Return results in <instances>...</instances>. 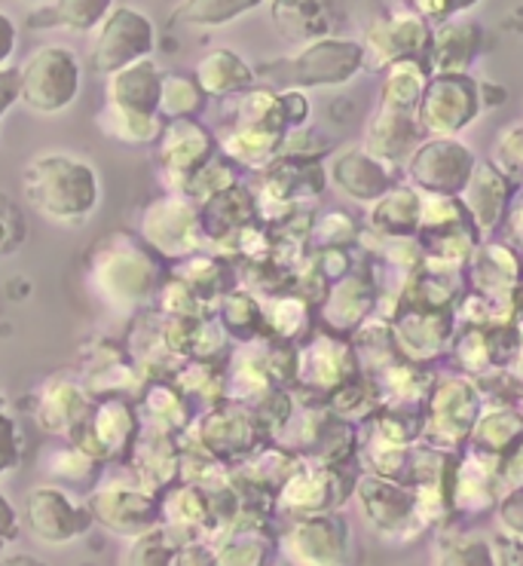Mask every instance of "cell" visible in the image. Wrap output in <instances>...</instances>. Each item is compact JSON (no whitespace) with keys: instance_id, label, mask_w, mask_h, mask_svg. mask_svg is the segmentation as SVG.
Instances as JSON below:
<instances>
[{"instance_id":"36","label":"cell","mask_w":523,"mask_h":566,"mask_svg":"<svg viewBox=\"0 0 523 566\" xmlns=\"http://www.w3.org/2000/svg\"><path fill=\"white\" fill-rule=\"evenodd\" d=\"M285 135L258 133V129H227L221 135V150L233 159L236 166H249V169H266L279 159Z\"/></svg>"},{"instance_id":"16","label":"cell","mask_w":523,"mask_h":566,"mask_svg":"<svg viewBox=\"0 0 523 566\" xmlns=\"http://www.w3.org/2000/svg\"><path fill=\"white\" fill-rule=\"evenodd\" d=\"M215 135L199 119H175L159 135V166L166 181H175V193H184L187 181L215 159Z\"/></svg>"},{"instance_id":"18","label":"cell","mask_w":523,"mask_h":566,"mask_svg":"<svg viewBox=\"0 0 523 566\" xmlns=\"http://www.w3.org/2000/svg\"><path fill=\"white\" fill-rule=\"evenodd\" d=\"M453 325H457V310H407L393 322L395 346L405 361L410 365H426L432 358L444 356L453 346Z\"/></svg>"},{"instance_id":"58","label":"cell","mask_w":523,"mask_h":566,"mask_svg":"<svg viewBox=\"0 0 523 566\" xmlns=\"http://www.w3.org/2000/svg\"><path fill=\"white\" fill-rule=\"evenodd\" d=\"M0 306H3V297H0Z\"/></svg>"},{"instance_id":"31","label":"cell","mask_w":523,"mask_h":566,"mask_svg":"<svg viewBox=\"0 0 523 566\" xmlns=\"http://www.w3.org/2000/svg\"><path fill=\"white\" fill-rule=\"evenodd\" d=\"M138 420L123 401H107L90 417V457L95 460H119L135 441Z\"/></svg>"},{"instance_id":"49","label":"cell","mask_w":523,"mask_h":566,"mask_svg":"<svg viewBox=\"0 0 523 566\" xmlns=\"http://www.w3.org/2000/svg\"><path fill=\"white\" fill-rule=\"evenodd\" d=\"M171 566H221V557L202 542H187L175 552V564Z\"/></svg>"},{"instance_id":"15","label":"cell","mask_w":523,"mask_h":566,"mask_svg":"<svg viewBox=\"0 0 523 566\" xmlns=\"http://www.w3.org/2000/svg\"><path fill=\"white\" fill-rule=\"evenodd\" d=\"M466 276H469L471 294H478L502 310H514V297L523 289V261L517 249H511L509 242L487 239L471 254Z\"/></svg>"},{"instance_id":"22","label":"cell","mask_w":523,"mask_h":566,"mask_svg":"<svg viewBox=\"0 0 523 566\" xmlns=\"http://www.w3.org/2000/svg\"><path fill=\"white\" fill-rule=\"evenodd\" d=\"M270 22H273L275 34L291 43L294 50L318 43L327 38H341L337 31L343 25V10L337 3H291V0H279L270 3Z\"/></svg>"},{"instance_id":"4","label":"cell","mask_w":523,"mask_h":566,"mask_svg":"<svg viewBox=\"0 0 523 566\" xmlns=\"http://www.w3.org/2000/svg\"><path fill=\"white\" fill-rule=\"evenodd\" d=\"M22 105L34 117H59L74 105L83 90V65L80 55L62 43L38 46L19 65Z\"/></svg>"},{"instance_id":"19","label":"cell","mask_w":523,"mask_h":566,"mask_svg":"<svg viewBox=\"0 0 523 566\" xmlns=\"http://www.w3.org/2000/svg\"><path fill=\"white\" fill-rule=\"evenodd\" d=\"M484 43V28L474 19H450L444 25L432 28L429 50L422 65L429 71V77H457L469 74V67L478 62Z\"/></svg>"},{"instance_id":"51","label":"cell","mask_w":523,"mask_h":566,"mask_svg":"<svg viewBox=\"0 0 523 566\" xmlns=\"http://www.w3.org/2000/svg\"><path fill=\"white\" fill-rule=\"evenodd\" d=\"M499 484H502V493L505 490H517L523 488V444L511 457H505V460L499 462Z\"/></svg>"},{"instance_id":"53","label":"cell","mask_w":523,"mask_h":566,"mask_svg":"<svg viewBox=\"0 0 523 566\" xmlns=\"http://www.w3.org/2000/svg\"><path fill=\"white\" fill-rule=\"evenodd\" d=\"M282 105H285L289 133L291 129H303L306 119H310V98L303 93H282Z\"/></svg>"},{"instance_id":"32","label":"cell","mask_w":523,"mask_h":566,"mask_svg":"<svg viewBox=\"0 0 523 566\" xmlns=\"http://www.w3.org/2000/svg\"><path fill=\"white\" fill-rule=\"evenodd\" d=\"M334 474L325 469H297L294 474L285 478L282 484V496L279 502L285 505V512H294L297 517H310V514H327L331 505H341L334 496Z\"/></svg>"},{"instance_id":"43","label":"cell","mask_w":523,"mask_h":566,"mask_svg":"<svg viewBox=\"0 0 523 566\" xmlns=\"http://www.w3.org/2000/svg\"><path fill=\"white\" fill-rule=\"evenodd\" d=\"M22 434H19V426H15L13 410H10V401L0 389V478L13 474L22 462Z\"/></svg>"},{"instance_id":"5","label":"cell","mask_w":523,"mask_h":566,"mask_svg":"<svg viewBox=\"0 0 523 566\" xmlns=\"http://www.w3.org/2000/svg\"><path fill=\"white\" fill-rule=\"evenodd\" d=\"M92 285L114 310H132L159 289V270L132 237H107L102 249L92 251Z\"/></svg>"},{"instance_id":"1","label":"cell","mask_w":523,"mask_h":566,"mask_svg":"<svg viewBox=\"0 0 523 566\" xmlns=\"http://www.w3.org/2000/svg\"><path fill=\"white\" fill-rule=\"evenodd\" d=\"M22 197L40 218L53 224H83L102 202V178L90 159L65 150H46L28 159Z\"/></svg>"},{"instance_id":"44","label":"cell","mask_w":523,"mask_h":566,"mask_svg":"<svg viewBox=\"0 0 523 566\" xmlns=\"http://www.w3.org/2000/svg\"><path fill=\"white\" fill-rule=\"evenodd\" d=\"M313 239H322V245L327 249H343L346 242L355 239V224L343 214V211H327L325 218H318L313 224Z\"/></svg>"},{"instance_id":"39","label":"cell","mask_w":523,"mask_h":566,"mask_svg":"<svg viewBox=\"0 0 523 566\" xmlns=\"http://www.w3.org/2000/svg\"><path fill=\"white\" fill-rule=\"evenodd\" d=\"M251 10H258L254 0H187L178 7V15L187 25L223 28L251 13Z\"/></svg>"},{"instance_id":"35","label":"cell","mask_w":523,"mask_h":566,"mask_svg":"<svg viewBox=\"0 0 523 566\" xmlns=\"http://www.w3.org/2000/svg\"><path fill=\"white\" fill-rule=\"evenodd\" d=\"M429 566H496V554H493L490 539L481 533L444 530L435 539Z\"/></svg>"},{"instance_id":"47","label":"cell","mask_w":523,"mask_h":566,"mask_svg":"<svg viewBox=\"0 0 523 566\" xmlns=\"http://www.w3.org/2000/svg\"><path fill=\"white\" fill-rule=\"evenodd\" d=\"M22 533V514L13 505V500L0 490V554L7 552Z\"/></svg>"},{"instance_id":"9","label":"cell","mask_w":523,"mask_h":566,"mask_svg":"<svg viewBox=\"0 0 523 566\" xmlns=\"http://www.w3.org/2000/svg\"><path fill=\"white\" fill-rule=\"evenodd\" d=\"M432 28L414 10V3H395L389 13L377 15L365 31L362 50L365 67L370 71H389L398 62H422L429 50Z\"/></svg>"},{"instance_id":"2","label":"cell","mask_w":523,"mask_h":566,"mask_svg":"<svg viewBox=\"0 0 523 566\" xmlns=\"http://www.w3.org/2000/svg\"><path fill=\"white\" fill-rule=\"evenodd\" d=\"M365 71V50L358 40L327 38L294 53L263 62L254 74L270 83L275 93L306 90H341Z\"/></svg>"},{"instance_id":"55","label":"cell","mask_w":523,"mask_h":566,"mask_svg":"<svg viewBox=\"0 0 523 566\" xmlns=\"http://www.w3.org/2000/svg\"><path fill=\"white\" fill-rule=\"evenodd\" d=\"M0 566H50V564L31 552H10V554H0Z\"/></svg>"},{"instance_id":"20","label":"cell","mask_w":523,"mask_h":566,"mask_svg":"<svg viewBox=\"0 0 523 566\" xmlns=\"http://www.w3.org/2000/svg\"><path fill=\"white\" fill-rule=\"evenodd\" d=\"M331 185L358 206H374L395 187V169L383 166L365 147H346L327 166Z\"/></svg>"},{"instance_id":"54","label":"cell","mask_w":523,"mask_h":566,"mask_svg":"<svg viewBox=\"0 0 523 566\" xmlns=\"http://www.w3.org/2000/svg\"><path fill=\"white\" fill-rule=\"evenodd\" d=\"M478 86H481V105H484V111H493V107H499L509 98L505 90L496 86V83H490V80H478Z\"/></svg>"},{"instance_id":"11","label":"cell","mask_w":523,"mask_h":566,"mask_svg":"<svg viewBox=\"0 0 523 566\" xmlns=\"http://www.w3.org/2000/svg\"><path fill=\"white\" fill-rule=\"evenodd\" d=\"M86 509H90L95 527L129 542L142 539L145 533L157 530L159 521H163L157 496L145 488L126 484V481L98 484L86 496Z\"/></svg>"},{"instance_id":"7","label":"cell","mask_w":523,"mask_h":566,"mask_svg":"<svg viewBox=\"0 0 523 566\" xmlns=\"http://www.w3.org/2000/svg\"><path fill=\"white\" fill-rule=\"evenodd\" d=\"M353 500L358 505L362 521L374 530V536L410 539L426 527L422 514H419V493L410 484L365 472L355 481Z\"/></svg>"},{"instance_id":"10","label":"cell","mask_w":523,"mask_h":566,"mask_svg":"<svg viewBox=\"0 0 523 566\" xmlns=\"http://www.w3.org/2000/svg\"><path fill=\"white\" fill-rule=\"evenodd\" d=\"M484 114L481 86L469 74L429 77L417 107V123L426 138H459Z\"/></svg>"},{"instance_id":"30","label":"cell","mask_w":523,"mask_h":566,"mask_svg":"<svg viewBox=\"0 0 523 566\" xmlns=\"http://www.w3.org/2000/svg\"><path fill=\"white\" fill-rule=\"evenodd\" d=\"M90 417V401L77 382L53 377L43 382L38 401V420L50 434H74Z\"/></svg>"},{"instance_id":"40","label":"cell","mask_w":523,"mask_h":566,"mask_svg":"<svg viewBox=\"0 0 523 566\" xmlns=\"http://www.w3.org/2000/svg\"><path fill=\"white\" fill-rule=\"evenodd\" d=\"M490 163L509 178L511 185H523V119L511 123L496 135L493 150H490Z\"/></svg>"},{"instance_id":"17","label":"cell","mask_w":523,"mask_h":566,"mask_svg":"<svg viewBox=\"0 0 523 566\" xmlns=\"http://www.w3.org/2000/svg\"><path fill=\"white\" fill-rule=\"evenodd\" d=\"M514 199H517L514 197V185L490 159H481L471 171V181L462 190L459 202H462V209L469 211L471 224L478 230L481 242H487L496 230L505 227Z\"/></svg>"},{"instance_id":"13","label":"cell","mask_w":523,"mask_h":566,"mask_svg":"<svg viewBox=\"0 0 523 566\" xmlns=\"http://www.w3.org/2000/svg\"><path fill=\"white\" fill-rule=\"evenodd\" d=\"M279 548L291 566H346L349 564V533L337 514H310L297 517Z\"/></svg>"},{"instance_id":"48","label":"cell","mask_w":523,"mask_h":566,"mask_svg":"<svg viewBox=\"0 0 523 566\" xmlns=\"http://www.w3.org/2000/svg\"><path fill=\"white\" fill-rule=\"evenodd\" d=\"M15 105H22V83H19V67H3L0 71V123Z\"/></svg>"},{"instance_id":"14","label":"cell","mask_w":523,"mask_h":566,"mask_svg":"<svg viewBox=\"0 0 523 566\" xmlns=\"http://www.w3.org/2000/svg\"><path fill=\"white\" fill-rule=\"evenodd\" d=\"M142 237L150 249H157L166 258H187L202 245V214L193 206V199L181 193L157 199L142 218Z\"/></svg>"},{"instance_id":"42","label":"cell","mask_w":523,"mask_h":566,"mask_svg":"<svg viewBox=\"0 0 523 566\" xmlns=\"http://www.w3.org/2000/svg\"><path fill=\"white\" fill-rule=\"evenodd\" d=\"M175 545H171L166 530H150L142 539L132 542L129 554H126V566H171L175 564Z\"/></svg>"},{"instance_id":"52","label":"cell","mask_w":523,"mask_h":566,"mask_svg":"<svg viewBox=\"0 0 523 566\" xmlns=\"http://www.w3.org/2000/svg\"><path fill=\"white\" fill-rule=\"evenodd\" d=\"M493 554H496V566H523V542L511 539L505 533H496L493 539Z\"/></svg>"},{"instance_id":"25","label":"cell","mask_w":523,"mask_h":566,"mask_svg":"<svg viewBox=\"0 0 523 566\" xmlns=\"http://www.w3.org/2000/svg\"><path fill=\"white\" fill-rule=\"evenodd\" d=\"M105 93L111 107L129 111V114H145V117H159L163 71H159L154 59L123 67V71L105 80Z\"/></svg>"},{"instance_id":"38","label":"cell","mask_w":523,"mask_h":566,"mask_svg":"<svg viewBox=\"0 0 523 566\" xmlns=\"http://www.w3.org/2000/svg\"><path fill=\"white\" fill-rule=\"evenodd\" d=\"M163 119L159 117H145V114H129V111H119V107L105 105V111L98 114V129L114 138V142H123V145H154L163 135Z\"/></svg>"},{"instance_id":"26","label":"cell","mask_w":523,"mask_h":566,"mask_svg":"<svg viewBox=\"0 0 523 566\" xmlns=\"http://www.w3.org/2000/svg\"><path fill=\"white\" fill-rule=\"evenodd\" d=\"M523 444V413L514 408L484 410L481 420L471 432V441L466 453L478 457V460L490 462L493 469H499V462L511 457L514 450ZM499 478V474H496Z\"/></svg>"},{"instance_id":"8","label":"cell","mask_w":523,"mask_h":566,"mask_svg":"<svg viewBox=\"0 0 523 566\" xmlns=\"http://www.w3.org/2000/svg\"><path fill=\"white\" fill-rule=\"evenodd\" d=\"M22 527L40 545L65 548L71 542L83 539L95 524H92L86 502L71 496L59 484H38L28 490L25 502H22Z\"/></svg>"},{"instance_id":"34","label":"cell","mask_w":523,"mask_h":566,"mask_svg":"<svg viewBox=\"0 0 523 566\" xmlns=\"http://www.w3.org/2000/svg\"><path fill=\"white\" fill-rule=\"evenodd\" d=\"M202 441L209 444L215 457H245L254 441H258V422L251 420L249 413L233 410V413H215L206 422V434Z\"/></svg>"},{"instance_id":"23","label":"cell","mask_w":523,"mask_h":566,"mask_svg":"<svg viewBox=\"0 0 523 566\" xmlns=\"http://www.w3.org/2000/svg\"><path fill=\"white\" fill-rule=\"evenodd\" d=\"M426 142V135L419 129L417 114H395V111H374V117L365 126V147L367 154L379 159L383 166L398 169L401 163L417 154V147Z\"/></svg>"},{"instance_id":"21","label":"cell","mask_w":523,"mask_h":566,"mask_svg":"<svg viewBox=\"0 0 523 566\" xmlns=\"http://www.w3.org/2000/svg\"><path fill=\"white\" fill-rule=\"evenodd\" d=\"M362 374L358 356L353 343H346L337 334L313 340L297 358V380L306 382L310 389H327L331 396L349 386Z\"/></svg>"},{"instance_id":"37","label":"cell","mask_w":523,"mask_h":566,"mask_svg":"<svg viewBox=\"0 0 523 566\" xmlns=\"http://www.w3.org/2000/svg\"><path fill=\"white\" fill-rule=\"evenodd\" d=\"M206 107V93L199 90L197 77L169 71L163 74V95H159V117L166 123L175 119H197Z\"/></svg>"},{"instance_id":"3","label":"cell","mask_w":523,"mask_h":566,"mask_svg":"<svg viewBox=\"0 0 523 566\" xmlns=\"http://www.w3.org/2000/svg\"><path fill=\"white\" fill-rule=\"evenodd\" d=\"M481 413H484V398L471 377L466 374L435 377L432 392L426 398V422H422L419 444L459 457L469 448L471 432L481 420Z\"/></svg>"},{"instance_id":"33","label":"cell","mask_w":523,"mask_h":566,"mask_svg":"<svg viewBox=\"0 0 523 566\" xmlns=\"http://www.w3.org/2000/svg\"><path fill=\"white\" fill-rule=\"evenodd\" d=\"M426 83H429V71L422 62H398L389 71H383L377 107L395 111V114H417Z\"/></svg>"},{"instance_id":"29","label":"cell","mask_w":523,"mask_h":566,"mask_svg":"<svg viewBox=\"0 0 523 566\" xmlns=\"http://www.w3.org/2000/svg\"><path fill=\"white\" fill-rule=\"evenodd\" d=\"M193 77H197L199 90L206 93V98H233V95L249 93L258 74L242 55L218 46V50H209L199 59Z\"/></svg>"},{"instance_id":"45","label":"cell","mask_w":523,"mask_h":566,"mask_svg":"<svg viewBox=\"0 0 523 566\" xmlns=\"http://www.w3.org/2000/svg\"><path fill=\"white\" fill-rule=\"evenodd\" d=\"M263 318L266 316L258 310V303L251 301L249 294H242V291L233 294V297H227V303H223V325L236 334V331H239V322H242V325H245V340H251L254 325L263 322Z\"/></svg>"},{"instance_id":"56","label":"cell","mask_w":523,"mask_h":566,"mask_svg":"<svg viewBox=\"0 0 523 566\" xmlns=\"http://www.w3.org/2000/svg\"><path fill=\"white\" fill-rule=\"evenodd\" d=\"M514 328H517V337H521V346H523V289L517 291V297H514Z\"/></svg>"},{"instance_id":"12","label":"cell","mask_w":523,"mask_h":566,"mask_svg":"<svg viewBox=\"0 0 523 566\" xmlns=\"http://www.w3.org/2000/svg\"><path fill=\"white\" fill-rule=\"evenodd\" d=\"M478 159L459 138H426L407 159V185L422 197L459 199L469 187Z\"/></svg>"},{"instance_id":"50","label":"cell","mask_w":523,"mask_h":566,"mask_svg":"<svg viewBox=\"0 0 523 566\" xmlns=\"http://www.w3.org/2000/svg\"><path fill=\"white\" fill-rule=\"evenodd\" d=\"M15 46H19V25H15V19L7 10H0V71L10 67Z\"/></svg>"},{"instance_id":"27","label":"cell","mask_w":523,"mask_h":566,"mask_svg":"<svg viewBox=\"0 0 523 566\" xmlns=\"http://www.w3.org/2000/svg\"><path fill=\"white\" fill-rule=\"evenodd\" d=\"M367 224L379 239H417L422 224V193L410 185H395L367 209Z\"/></svg>"},{"instance_id":"57","label":"cell","mask_w":523,"mask_h":566,"mask_svg":"<svg viewBox=\"0 0 523 566\" xmlns=\"http://www.w3.org/2000/svg\"><path fill=\"white\" fill-rule=\"evenodd\" d=\"M509 374H511V377H514V382L521 386V392H523V353L517 358H514V361H511Z\"/></svg>"},{"instance_id":"6","label":"cell","mask_w":523,"mask_h":566,"mask_svg":"<svg viewBox=\"0 0 523 566\" xmlns=\"http://www.w3.org/2000/svg\"><path fill=\"white\" fill-rule=\"evenodd\" d=\"M154 50H157V28L150 15L129 3H111L102 25L92 31V71L107 80L123 67L147 62Z\"/></svg>"},{"instance_id":"28","label":"cell","mask_w":523,"mask_h":566,"mask_svg":"<svg viewBox=\"0 0 523 566\" xmlns=\"http://www.w3.org/2000/svg\"><path fill=\"white\" fill-rule=\"evenodd\" d=\"M111 10V0H43L31 3L25 13V28L31 31H77L92 34L102 25V19Z\"/></svg>"},{"instance_id":"46","label":"cell","mask_w":523,"mask_h":566,"mask_svg":"<svg viewBox=\"0 0 523 566\" xmlns=\"http://www.w3.org/2000/svg\"><path fill=\"white\" fill-rule=\"evenodd\" d=\"M496 521L499 530L511 539L523 542V488L505 490L496 502Z\"/></svg>"},{"instance_id":"41","label":"cell","mask_w":523,"mask_h":566,"mask_svg":"<svg viewBox=\"0 0 523 566\" xmlns=\"http://www.w3.org/2000/svg\"><path fill=\"white\" fill-rule=\"evenodd\" d=\"M28 242V214L10 193L0 190V258H13Z\"/></svg>"},{"instance_id":"24","label":"cell","mask_w":523,"mask_h":566,"mask_svg":"<svg viewBox=\"0 0 523 566\" xmlns=\"http://www.w3.org/2000/svg\"><path fill=\"white\" fill-rule=\"evenodd\" d=\"M379 291L377 282L362 273V270H353L349 276L341 279L337 285H331L325 297V306H322V318L325 325L337 337L343 334H355V331L365 325L367 318L377 313Z\"/></svg>"}]
</instances>
